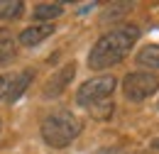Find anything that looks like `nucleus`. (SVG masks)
I'll return each instance as SVG.
<instances>
[{
	"instance_id": "obj_1",
	"label": "nucleus",
	"mask_w": 159,
	"mask_h": 154,
	"mask_svg": "<svg viewBox=\"0 0 159 154\" xmlns=\"http://www.w3.org/2000/svg\"><path fill=\"white\" fill-rule=\"evenodd\" d=\"M139 37V29L135 25H127V27H118L93 44L91 54H88V66L96 69V71H103V69H110L115 66L118 61L130 54V49L135 47V42Z\"/></svg>"
},
{
	"instance_id": "obj_2",
	"label": "nucleus",
	"mask_w": 159,
	"mask_h": 154,
	"mask_svg": "<svg viewBox=\"0 0 159 154\" xmlns=\"http://www.w3.org/2000/svg\"><path fill=\"white\" fill-rule=\"evenodd\" d=\"M81 130L83 125L71 110H54L42 120V139L54 149L69 147L81 135Z\"/></svg>"
},
{
	"instance_id": "obj_3",
	"label": "nucleus",
	"mask_w": 159,
	"mask_h": 154,
	"mask_svg": "<svg viewBox=\"0 0 159 154\" xmlns=\"http://www.w3.org/2000/svg\"><path fill=\"white\" fill-rule=\"evenodd\" d=\"M159 88V74H149V71H135L122 78V93L127 100H144V98L154 96Z\"/></svg>"
},
{
	"instance_id": "obj_4",
	"label": "nucleus",
	"mask_w": 159,
	"mask_h": 154,
	"mask_svg": "<svg viewBox=\"0 0 159 154\" xmlns=\"http://www.w3.org/2000/svg\"><path fill=\"white\" fill-rule=\"evenodd\" d=\"M115 76L110 74V76H96L91 78V81H86L83 86L79 88V93H76V103L79 105H86V108H91V105H96L100 100H108V98L113 96V91H115Z\"/></svg>"
},
{
	"instance_id": "obj_5",
	"label": "nucleus",
	"mask_w": 159,
	"mask_h": 154,
	"mask_svg": "<svg viewBox=\"0 0 159 154\" xmlns=\"http://www.w3.org/2000/svg\"><path fill=\"white\" fill-rule=\"evenodd\" d=\"M74 76H76V64H66V66H61L59 71H54L49 76V81H47V86H44V98L61 96L69 88V83H71Z\"/></svg>"
},
{
	"instance_id": "obj_6",
	"label": "nucleus",
	"mask_w": 159,
	"mask_h": 154,
	"mask_svg": "<svg viewBox=\"0 0 159 154\" xmlns=\"http://www.w3.org/2000/svg\"><path fill=\"white\" fill-rule=\"evenodd\" d=\"M54 29H57V27H54L52 22H44V25H30L27 29H22V32H20V44H25V47H34V44L44 42L47 37H52Z\"/></svg>"
},
{
	"instance_id": "obj_7",
	"label": "nucleus",
	"mask_w": 159,
	"mask_h": 154,
	"mask_svg": "<svg viewBox=\"0 0 159 154\" xmlns=\"http://www.w3.org/2000/svg\"><path fill=\"white\" fill-rule=\"evenodd\" d=\"M32 78H34V76H32V71H20L17 76H12L10 86H7V93H5V100H7V103H15V100L30 88Z\"/></svg>"
},
{
	"instance_id": "obj_8",
	"label": "nucleus",
	"mask_w": 159,
	"mask_h": 154,
	"mask_svg": "<svg viewBox=\"0 0 159 154\" xmlns=\"http://www.w3.org/2000/svg\"><path fill=\"white\" fill-rule=\"evenodd\" d=\"M137 64L147 69H159V44H147L137 52Z\"/></svg>"
},
{
	"instance_id": "obj_9",
	"label": "nucleus",
	"mask_w": 159,
	"mask_h": 154,
	"mask_svg": "<svg viewBox=\"0 0 159 154\" xmlns=\"http://www.w3.org/2000/svg\"><path fill=\"white\" fill-rule=\"evenodd\" d=\"M61 12H64V5H59V2H42V5L34 7L32 17L34 20H52V17H59Z\"/></svg>"
},
{
	"instance_id": "obj_10",
	"label": "nucleus",
	"mask_w": 159,
	"mask_h": 154,
	"mask_svg": "<svg viewBox=\"0 0 159 154\" xmlns=\"http://www.w3.org/2000/svg\"><path fill=\"white\" fill-rule=\"evenodd\" d=\"M25 10L20 0H0V20H17Z\"/></svg>"
},
{
	"instance_id": "obj_11",
	"label": "nucleus",
	"mask_w": 159,
	"mask_h": 154,
	"mask_svg": "<svg viewBox=\"0 0 159 154\" xmlns=\"http://www.w3.org/2000/svg\"><path fill=\"white\" fill-rule=\"evenodd\" d=\"M15 54V37L7 29H0V61L10 59Z\"/></svg>"
},
{
	"instance_id": "obj_12",
	"label": "nucleus",
	"mask_w": 159,
	"mask_h": 154,
	"mask_svg": "<svg viewBox=\"0 0 159 154\" xmlns=\"http://www.w3.org/2000/svg\"><path fill=\"white\" fill-rule=\"evenodd\" d=\"M113 100H100V103H96V105H91L88 110H91V115L98 117V120H105V117L113 115Z\"/></svg>"
},
{
	"instance_id": "obj_13",
	"label": "nucleus",
	"mask_w": 159,
	"mask_h": 154,
	"mask_svg": "<svg viewBox=\"0 0 159 154\" xmlns=\"http://www.w3.org/2000/svg\"><path fill=\"white\" fill-rule=\"evenodd\" d=\"M7 86H10V78H7V76H0V100H2L5 93H7Z\"/></svg>"
},
{
	"instance_id": "obj_14",
	"label": "nucleus",
	"mask_w": 159,
	"mask_h": 154,
	"mask_svg": "<svg viewBox=\"0 0 159 154\" xmlns=\"http://www.w3.org/2000/svg\"><path fill=\"white\" fill-rule=\"evenodd\" d=\"M98 154H120V152H115V149H105V152H98Z\"/></svg>"
},
{
	"instance_id": "obj_15",
	"label": "nucleus",
	"mask_w": 159,
	"mask_h": 154,
	"mask_svg": "<svg viewBox=\"0 0 159 154\" xmlns=\"http://www.w3.org/2000/svg\"><path fill=\"white\" fill-rule=\"evenodd\" d=\"M0 130H2V120H0Z\"/></svg>"
}]
</instances>
